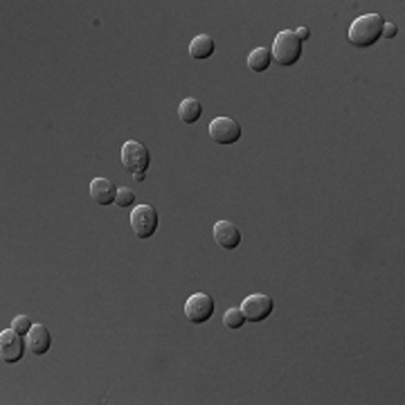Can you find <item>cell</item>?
I'll return each mask as SVG.
<instances>
[{"label":"cell","instance_id":"cell-1","mask_svg":"<svg viewBox=\"0 0 405 405\" xmlns=\"http://www.w3.org/2000/svg\"><path fill=\"white\" fill-rule=\"evenodd\" d=\"M383 28L385 18L380 14H365L349 25L347 39L353 47H372L374 43L383 39Z\"/></svg>","mask_w":405,"mask_h":405},{"label":"cell","instance_id":"cell-2","mask_svg":"<svg viewBox=\"0 0 405 405\" xmlns=\"http://www.w3.org/2000/svg\"><path fill=\"white\" fill-rule=\"evenodd\" d=\"M270 54L277 66H284V68L295 66L302 56V41L297 39V34L293 30H282L275 37Z\"/></svg>","mask_w":405,"mask_h":405},{"label":"cell","instance_id":"cell-3","mask_svg":"<svg viewBox=\"0 0 405 405\" xmlns=\"http://www.w3.org/2000/svg\"><path fill=\"white\" fill-rule=\"evenodd\" d=\"M122 164L124 169L131 171V174H147L149 164H151V153L149 149L142 145V142H135V140H128L124 142L122 147Z\"/></svg>","mask_w":405,"mask_h":405},{"label":"cell","instance_id":"cell-4","mask_svg":"<svg viewBox=\"0 0 405 405\" xmlns=\"http://www.w3.org/2000/svg\"><path fill=\"white\" fill-rule=\"evenodd\" d=\"M131 228L138 239H151L158 230V212L151 205H135L131 212Z\"/></svg>","mask_w":405,"mask_h":405},{"label":"cell","instance_id":"cell-5","mask_svg":"<svg viewBox=\"0 0 405 405\" xmlns=\"http://www.w3.org/2000/svg\"><path fill=\"white\" fill-rule=\"evenodd\" d=\"M239 308L243 311L248 322H264V320H268L272 311H275V302H272V297L266 293H255V295H248Z\"/></svg>","mask_w":405,"mask_h":405},{"label":"cell","instance_id":"cell-6","mask_svg":"<svg viewBox=\"0 0 405 405\" xmlns=\"http://www.w3.org/2000/svg\"><path fill=\"white\" fill-rule=\"evenodd\" d=\"M210 138L217 142V145H234V142L241 140V126L236 120H232V117H217V120L210 122Z\"/></svg>","mask_w":405,"mask_h":405},{"label":"cell","instance_id":"cell-7","mask_svg":"<svg viewBox=\"0 0 405 405\" xmlns=\"http://www.w3.org/2000/svg\"><path fill=\"white\" fill-rule=\"evenodd\" d=\"M185 315L189 322L194 325H202L214 315V300L207 293H194L187 297L185 302Z\"/></svg>","mask_w":405,"mask_h":405},{"label":"cell","instance_id":"cell-8","mask_svg":"<svg viewBox=\"0 0 405 405\" xmlns=\"http://www.w3.org/2000/svg\"><path fill=\"white\" fill-rule=\"evenodd\" d=\"M28 349V342H23V336L14 329H5L0 333V356L7 365H14L23 358V353Z\"/></svg>","mask_w":405,"mask_h":405},{"label":"cell","instance_id":"cell-9","mask_svg":"<svg viewBox=\"0 0 405 405\" xmlns=\"http://www.w3.org/2000/svg\"><path fill=\"white\" fill-rule=\"evenodd\" d=\"M241 230L230 221H219L214 225V241H217L223 250H236L241 246Z\"/></svg>","mask_w":405,"mask_h":405},{"label":"cell","instance_id":"cell-10","mask_svg":"<svg viewBox=\"0 0 405 405\" xmlns=\"http://www.w3.org/2000/svg\"><path fill=\"white\" fill-rule=\"evenodd\" d=\"M90 198L97 205H113L117 198V187L109 178H95L90 183Z\"/></svg>","mask_w":405,"mask_h":405},{"label":"cell","instance_id":"cell-11","mask_svg":"<svg viewBox=\"0 0 405 405\" xmlns=\"http://www.w3.org/2000/svg\"><path fill=\"white\" fill-rule=\"evenodd\" d=\"M25 338H28L25 340L28 342V349L34 356H43V353L50 351V347H52V336H50V331H47L43 325H34Z\"/></svg>","mask_w":405,"mask_h":405},{"label":"cell","instance_id":"cell-12","mask_svg":"<svg viewBox=\"0 0 405 405\" xmlns=\"http://www.w3.org/2000/svg\"><path fill=\"white\" fill-rule=\"evenodd\" d=\"M202 115V104L196 97H187L178 106V117H181L183 124H196Z\"/></svg>","mask_w":405,"mask_h":405},{"label":"cell","instance_id":"cell-13","mask_svg":"<svg viewBox=\"0 0 405 405\" xmlns=\"http://www.w3.org/2000/svg\"><path fill=\"white\" fill-rule=\"evenodd\" d=\"M214 50H217V45H214L212 37H207V34H200V37H196L189 43V54H192V59H196V61H205V59L214 54Z\"/></svg>","mask_w":405,"mask_h":405},{"label":"cell","instance_id":"cell-14","mask_svg":"<svg viewBox=\"0 0 405 405\" xmlns=\"http://www.w3.org/2000/svg\"><path fill=\"white\" fill-rule=\"evenodd\" d=\"M272 64V54L268 47H257L248 54V68L253 70V73H266Z\"/></svg>","mask_w":405,"mask_h":405},{"label":"cell","instance_id":"cell-15","mask_svg":"<svg viewBox=\"0 0 405 405\" xmlns=\"http://www.w3.org/2000/svg\"><path fill=\"white\" fill-rule=\"evenodd\" d=\"M223 325L228 329H241L246 325V315H243L241 308H236V306L228 308L225 315H223Z\"/></svg>","mask_w":405,"mask_h":405},{"label":"cell","instance_id":"cell-16","mask_svg":"<svg viewBox=\"0 0 405 405\" xmlns=\"http://www.w3.org/2000/svg\"><path fill=\"white\" fill-rule=\"evenodd\" d=\"M133 202H135V194L131 192L128 187L117 189V198H115V205H117V207H131Z\"/></svg>","mask_w":405,"mask_h":405},{"label":"cell","instance_id":"cell-17","mask_svg":"<svg viewBox=\"0 0 405 405\" xmlns=\"http://www.w3.org/2000/svg\"><path fill=\"white\" fill-rule=\"evenodd\" d=\"M32 327L34 325H32V320L28 315H16L14 322H11V329H14L16 333H20V336H28Z\"/></svg>","mask_w":405,"mask_h":405},{"label":"cell","instance_id":"cell-18","mask_svg":"<svg viewBox=\"0 0 405 405\" xmlns=\"http://www.w3.org/2000/svg\"><path fill=\"white\" fill-rule=\"evenodd\" d=\"M397 32H399V28L394 25V23H387V20H385V28H383V39H394V37H397Z\"/></svg>","mask_w":405,"mask_h":405},{"label":"cell","instance_id":"cell-19","mask_svg":"<svg viewBox=\"0 0 405 405\" xmlns=\"http://www.w3.org/2000/svg\"><path fill=\"white\" fill-rule=\"evenodd\" d=\"M295 34H297V39H300L302 43L311 39V30H308V28H300V30H295Z\"/></svg>","mask_w":405,"mask_h":405},{"label":"cell","instance_id":"cell-20","mask_svg":"<svg viewBox=\"0 0 405 405\" xmlns=\"http://www.w3.org/2000/svg\"><path fill=\"white\" fill-rule=\"evenodd\" d=\"M133 178H135V183H145V178H147V174H135Z\"/></svg>","mask_w":405,"mask_h":405}]
</instances>
